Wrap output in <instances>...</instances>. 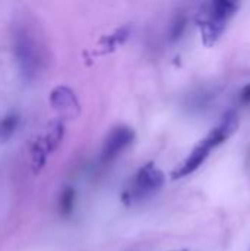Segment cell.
<instances>
[{"label":"cell","mask_w":250,"mask_h":251,"mask_svg":"<svg viewBox=\"0 0 250 251\" xmlns=\"http://www.w3.org/2000/svg\"><path fill=\"white\" fill-rule=\"evenodd\" d=\"M134 141V131L130 126H115L103 141L102 162L108 163L116 159L131 143Z\"/></svg>","instance_id":"obj_5"},{"label":"cell","mask_w":250,"mask_h":251,"mask_svg":"<svg viewBox=\"0 0 250 251\" xmlns=\"http://www.w3.org/2000/svg\"><path fill=\"white\" fill-rule=\"evenodd\" d=\"M13 51L22 78L32 79L40 68V50L29 29L22 24L13 32Z\"/></svg>","instance_id":"obj_2"},{"label":"cell","mask_w":250,"mask_h":251,"mask_svg":"<svg viewBox=\"0 0 250 251\" xmlns=\"http://www.w3.org/2000/svg\"><path fill=\"white\" fill-rule=\"evenodd\" d=\"M184 28H186V18H184V16H181V15H178V16H177V19H175V21H174V24H172L171 38H172V40L180 38V37L183 35V32H184Z\"/></svg>","instance_id":"obj_8"},{"label":"cell","mask_w":250,"mask_h":251,"mask_svg":"<svg viewBox=\"0 0 250 251\" xmlns=\"http://www.w3.org/2000/svg\"><path fill=\"white\" fill-rule=\"evenodd\" d=\"M236 129H237L236 115L227 113L222 118V121L193 149L189 157L183 162V165L174 172V178H183L197 171L203 165V162L209 157L211 151L218 146H221L224 141H227Z\"/></svg>","instance_id":"obj_1"},{"label":"cell","mask_w":250,"mask_h":251,"mask_svg":"<svg viewBox=\"0 0 250 251\" xmlns=\"http://www.w3.org/2000/svg\"><path fill=\"white\" fill-rule=\"evenodd\" d=\"M74 204H75V191L72 188H66L63 190L60 199H59V209H60V213L62 215H69L74 209Z\"/></svg>","instance_id":"obj_7"},{"label":"cell","mask_w":250,"mask_h":251,"mask_svg":"<svg viewBox=\"0 0 250 251\" xmlns=\"http://www.w3.org/2000/svg\"><path fill=\"white\" fill-rule=\"evenodd\" d=\"M19 125V115L18 113H7L0 118V141L9 140Z\"/></svg>","instance_id":"obj_6"},{"label":"cell","mask_w":250,"mask_h":251,"mask_svg":"<svg viewBox=\"0 0 250 251\" xmlns=\"http://www.w3.org/2000/svg\"><path fill=\"white\" fill-rule=\"evenodd\" d=\"M164 185V174L153 166L152 163L143 166L134 179L131 181V185L125 190L122 199L124 201L134 203V201H141L156 193L161 187Z\"/></svg>","instance_id":"obj_4"},{"label":"cell","mask_w":250,"mask_h":251,"mask_svg":"<svg viewBox=\"0 0 250 251\" xmlns=\"http://www.w3.org/2000/svg\"><path fill=\"white\" fill-rule=\"evenodd\" d=\"M240 101H242L243 104H250V84L249 85H246V87L242 90V93H240Z\"/></svg>","instance_id":"obj_9"},{"label":"cell","mask_w":250,"mask_h":251,"mask_svg":"<svg viewBox=\"0 0 250 251\" xmlns=\"http://www.w3.org/2000/svg\"><path fill=\"white\" fill-rule=\"evenodd\" d=\"M237 10V4L233 1L217 0L209 3L202 12L200 29L205 41L208 44L215 43V40L222 34L227 22L233 18Z\"/></svg>","instance_id":"obj_3"}]
</instances>
